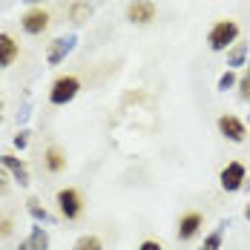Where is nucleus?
<instances>
[{"instance_id": "f257e3e1", "label": "nucleus", "mask_w": 250, "mask_h": 250, "mask_svg": "<svg viewBox=\"0 0 250 250\" xmlns=\"http://www.w3.org/2000/svg\"><path fill=\"white\" fill-rule=\"evenodd\" d=\"M236 41H239V23H236V21H230V18H225V21H216V23H213V29L207 32V46H210L213 52L230 49Z\"/></svg>"}, {"instance_id": "f03ea898", "label": "nucleus", "mask_w": 250, "mask_h": 250, "mask_svg": "<svg viewBox=\"0 0 250 250\" xmlns=\"http://www.w3.org/2000/svg\"><path fill=\"white\" fill-rule=\"evenodd\" d=\"M78 92H81V81L75 75H61V78H55V83H52L49 101L55 106H63V104H69L75 98Z\"/></svg>"}, {"instance_id": "7ed1b4c3", "label": "nucleus", "mask_w": 250, "mask_h": 250, "mask_svg": "<svg viewBox=\"0 0 250 250\" xmlns=\"http://www.w3.org/2000/svg\"><path fill=\"white\" fill-rule=\"evenodd\" d=\"M58 207H61L63 219H78L83 213V199L75 187H63V190H58Z\"/></svg>"}, {"instance_id": "20e7f679", "label": "nucleus", "mask_w": 250, "mask_h": 250, "mask_svg": "<svg viewBox=\"0 0 250 250\" xmlns=\"http://www.w3.org/2000/svg\"><path fill=\"white\" fill-rule=\"evenodd\" d=\"M155 15H158V6H155L152 0H132V3L126 6V21H129V23L147 26V23L155 21Z\"/></svg>"}, {"instance_id": "39448f33", "label": "nucleus", "mask_w": 250, "mask_h": 250, "mask_svg": "<svg viewBox=\"0 0 250 250\" xmlns=\"http://www.w3.org/2000/svg\"><path fill=\"white\" fill-rule=\"evenodd\" d=\"M219 181H222V187H225L227 193L242 190V187H245V181H248V170H245V164H242V161H230L225 170H222Z\"/></svg>"}, {"instance_id": "423d86ee", "label": "nucleus", "mask_w": 250, "mask_h": 250, "mask_svg": "<svg viewBox=\"0 0 250 250\" xmlns=\"http://www.w3.org/2000/svg\"><path fill=\"white\" fill-rule=\"evenodd\" d=\"M21 26H23L26 35H43L49 29V12L46 9H29L21 18Z\"/></svg>"}, {"instance_id": "0eeeda50", "label": "nucleus", "mask_w": 250, "mask_h": 250, "mask_svg": "<svg viewBox=\"0 0 250 250\" xmlns=\"http://www.w3.org/2000/svg\"><path fill=\"white\" fill-rule=\"evenodd\" d=\"M219 132L225 135L227 141H245L248 138V126H245V121H239L236 115H222L219 118Z\"/></svg>"}, {"instance_id": "6e6552de", "label": "nucleus", "mask_w": 250, "mask_h": 250, "mask_svg": "<svg viewBox=\"0 0 250 250\" xmlns=\"http://www.w3.org/2000/svg\"><path fill=\"white\" fill-rule=\"evenodd\" d=\"M201 225H204V216H201L199 210L184 213V216L178 219V239H181V242H190L193 236H199Z\"/></svg>"}, {"instance_id": "1a4fd4ad", "label": "nucleus", "mask_w": 250, "mask_h": 250, "mask_svg": "<svg viewBox=\"0 0 250 250\" xmlns=\"http://www.w3.org/2000/svg\"><path fill=\"white\" fill-rule=\"evenodd\" d=\"M21 55V43L9 35V32H0V69L12 66Z\"/></svg>"}, {"instance_id": "9d476101", "label": "nucleus", "mask_w": 250, "mask_h": 250, "mask_svg": "<svg viewBox=\"0 0 250 250\" xmlns=\"http://www.w3.org/2000/svg\"><path fill=\"white\" fill-rule=\"evenodd\" d=\"M0 164H3V167H9L12 175H15L21 184H29V170H26V164L21 161V158H15V155H9V152H6V155H0Z\"/></svg>"}, {"instance_id": "9b49d317", "label": "nucleus", "mask_w": 250, "mask_h": 250, "mask_svg": "<svg viewBox=\"0 0 250 250\" xmlns=\"http://www.w3.org/2000/svg\"><path fill=\"white\" fill-rule=\"evenodd\" d=\"M43 161H46L49 173H61V170H66V155L61 152V147H49V150L43 152Z\"/></svg>"}, {"instance_id": "f8f14e48", "label": "nucleus", "mask_w": 250, "mask_h": 250, "mask_svg": "<svg viewBox=\"0 0 250 250\" xmlns=\"http://www.w3.org/2000/svg\"><path fill=\"white\" fill-rule=\"evenodd\" d=\"M46 248H49V236H46V230H41V227H35L32 236L21 245V250H46Z\"/></svg>"}, {"instance_id": "ddd939ff", "label": "nucleus", "mask_w": 250, "mask_h": 250, "mask_svg": "<svg viewBox=\"0 0 250 250\" xmlns=\"http://www.w3.org/2000/svg\"><path fill=\"white\" fill-rule=\"evenodd\" d=\"M72 43H75V38H58V41H52L49 46V63H61V58L63 55H69V49H72Z\"/></svg>"}, {"instance_id": "4468645a", "label": "nucleus", "mask_w": 250, "mask_h": 250, "mask_svg": "<svg viewBox=\"0 0 250 250\" xmlns=\"http://www.w3.org/2000/svg\"><path fill=\"white\" fill-rule=\"evenodd\" d=\"M72 250H104V245H101L98 236H81Z\"/></svg>"}, {"instance_id": "2eb2a0df", "label": "nucleus", "mask_w": 250, "mask_h": 250, "mask_svg": "<svg viewBox=\"0 0 250 250\" xmlns=\"http://www.w3.org/2000/svg\"><path fill=\"white\" fill-rule=\"evenodd\" d=\"M219 248H222V230L210 233V236L204 239V245H201V250H219Z\"/></svg>"}, {"instance_id": "dca6fc26", "label": "nucleus", "mask_w": 250, "mask_h": 250, "mask_svg": "<svg viewBox=\"0 0 250 250\" xmlns=\"http://www.w3.org/2000/svg\"><path fill=\"white\" fill-rule=\"evenodd\" d=\"M245 52H248V43H236V49L230 52V66H239L245 61Z\"/></svg>"}, {"instance_id": "f3484780", "label": "nucleus", "mask_w": 250, "mask_h": 250, "mask_svg": "<svg viewBox=\"0 0 250 250\" xmlns=\"http://www.w3.org/2000/svg\"><path fill=\"white\" fill-rule=\"evenodd\" d=\"M239 95H242L245 101H250V69L239 78Z\"/></svg>"}, {"instance_id": "a211bd4d", "label": "nucleus", "mask_w": 250, "mask_h": 250, "mask_svg": "<svg viewBox=\"0 0 250 250\" xmlns=\"http://www.w3.org/2000/svg\"><path fill=\"white\" fill-rule=\"evenodd\" d=\"M89 12H92V9H89V3H75V6H72V18H75V21H83Z\"/></svg>"}, {"instance_id": "6ab92c4d", "label": "nucleus", "mask_w": 250, "mask_h": 250, "mask_svg": "<svg viewBox=\"0 0 250 250\" xmlns=\"http://www.w3.org/2000/svg\"><path fill=\"white\" fill-rule=\"evenodd\" d=\"M29 213H32L35 219H43V222H49V213H46V210H41V204H38L35 199L29 201Z\"/></svg>"}, {"instance_id": "aec40b11", "label": "nucleus", "mask_w": 250, "mask_h": 250, "mask_svg": "<svg viewBox=\"0 0 250 250\" xmlns=\"http://www.w3.org/2000/svg\"><path fill=\"white\" fill-rule=\"evenodd\" d=\"M236 83V75L233 72H225V75L219 78V89H227V86H233Z\"/></svg>"}, {"instance_id": "412c9836", "label": "nucleus", "mask_w": 250, "mask_h": 250, "mask_svg": "<svg viewBox=\"0 0 250 250\" xmlns=\"http://www.w3.org/2000/svg\"><path fill=\"white\" fill-rule=\"evenodd\" d=\"M138 250H164L161 242H155V239H147V242H141V248Z\"/></svg>"}, {"instance_id": "4be33fe9", "label": "nucleus", "mask_w": 250, "mask_h": 250, "mask_svg": "<svg viewBox=\"0 0 250 250\" xmlns=\"http://www.w3.org/2000/svg\"><path fill=\"white\" fill-rule=\"evenodd\" d=\"M29 144V132H18L15 135V147H26Z\"/></svg>"}, {"instance_id": "5701e85b", "label": "nucleus", "mask_w": 250, "mask_h": 250, "mask_svg": "<svg viewBox=\"0 0 250 250\" xmlns=\"http://www.w3.org/2000/svg\"><path fill=\"white\" fill-rule=\"evenodd\" d=\"M9 233H12V222L3 219V222H0V236H9Z\"/></svg>"}, {"instance_id": "b1692460", "label": "nucleus", "mask_w": 250, "mask_h": 250, "mask_svg": "<svg viewBox=\"0 0 250 250\" xmlns=\"http://www.w3.org/2000/svg\"><path fill=\"white\" fill-rule=\"evenodd\" d=\"M3 181H6V175H3V170H0V196L6 193V184H3Z\"/></svg>"}, {"instance_id": "393cba45", "label": "nucleus", "mask_w": 250, "mask_h": 250, "mask_svg": "<svg viewBox=\"0 0 250 250\" xmlns=\"http://www.w3.org/2000/svg\"><path fill=\"white\" fill-rule=\"evenodd\" d=\"M245 216H248V222H250V204H248V207H245Z\"/></svg>"}, {"instance_id": "a878e982", "label": "nucleus", "mask_w": 250, "mask_h": 250, "mask_svg": "<svg viewBox=\"0 0 250 250\" xmlns=\"http://www.w3.org/2000/svg\"><path fill=\"white\" fill-rule=\"evenodd\" d=\"M0 109H3V104H0Z\"/></svg>"}, {"instance_id": "bb28decb", "label": "nucleus", "mask_w": 250, "mask_h": 250, "mask_svg": "<svg viewBox=\"0 0 250 250\" xmlns=\"http://www.w3.org/2000/svg\"><path fill=\"white\" fill-rule=\"evenodd\" d=\"M29 3H35V0H29Z\"/></svg>"}]
</instances>
